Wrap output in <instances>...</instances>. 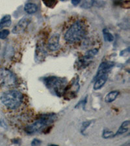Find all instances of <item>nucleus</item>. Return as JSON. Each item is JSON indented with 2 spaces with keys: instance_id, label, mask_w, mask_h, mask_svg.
<instances>
[{
  "instance_id": "20e7f679",
  "label": "nucleus",
  "mask_w": 130,
  "mask_h": 146,
  "mask_svg": "<svg viewBox=\"0 0 130 146\" xmlns=\"http://www.w3.org/2000/svg\"><path fill=\"white\" fill-rule=\"evenodd\" d=\"M18 80L16 75L7 68L0 69V88L10 90L17 86Z\"/></svg>"
},
{
  "instance_id": "aec40b11",
  "label": "nucleus",
  "mask_w": 130,
  "mask_h": 146,
  "mask_svg": "<svg viewBox=\"0 0 130 146\" xmlns=\"http://www.w3.org/2000/svg\"><path fill=\"white\" fill-rule=\"evenodd\" d=\"M42 143V142L40 140H39V139H34L32 141V142H31V145H33V146H35V145H41Z\"/></svg>"
},
{
  "instance_id": "f8f14e48",
  "label": "nucleus",
  "mask_w": 130,
  "mask_h": 146,
  "mask_svg": "<svg viewBox=\"0 0 130 146\" xmlns=\"http://www.w3.org/2000/svg\"><path fill=\"white\" fill-rule=\"evenodd\" d=\"M37 6L36 4L33 3H28L25 4L24 7V11L29 15H32L37 11Z\"/></svg>"
},
{
  "instance_id": "7ed1b4c3",
  "label": "nucleus",
  "mask_w": 130,
  "mask_h": 146,
  "mask_svg": "<svg viewBox=\"0 0 130 146\" xmlns=\"http://www.w3.org/2000/svg\"><path fill=\"white\" fill-rule=\"evenodd\" d=\"M57 116L53 113L35 115L34 118L29 123L23 127V131L27 135H33L40 132L55 122Z\"/></svg>"
},
{
  "instance_id": "4468645a",
  "label": "nucleus",
  "mask_w": 130,
  "mask_h": 146,
  "mask_svg": "<svg viewBox=\"0 0 130 146\" xmlns=\"http://www.w3.org/2000/svg\"><path fill=\"white\" fill-rule=\"evenodd\" d=\"M103 33L104 38H105L106 41L109 42L113 41V40H114V36H113V35L107 29H104L103 30Z\"/></svg>"
},
{
  "instance_id": "1a4fd4ad",
  "label": "nucleus",
  "mask_w": 130,
  "mask_h": 146,
  "mask_svg": "<svg viewBox=\"0 0 130 146\" xmlns=\"http://www.w3.org/2000/svg\"><path fill=\"white\" fill-rule=\"evenodd\" d=\"M107 78H108V75L103 74L98 77L97 78L94 79L95 80V82H94V86H93L94 90H98L102 88V87L105 85V82H107Z\"/></svg>"
},
{
  "instance_id": "0eeeda50",
  "label": "nucleus",
  "mask_w": 130,
  "mask_h": 146,
  "mask_svg": "<svg viewBox=\"0 0 130 146\" xmlns=\"http://www.w3.org/2000/svg\"><path fill=\"white\" fill-rule=\"evenodd\" d=\"M31 20L28 18H23L19 21L17 24L14 27L13 33L14 34H20L23 33L29 24Z\"/></svg>"
},
{
  "instance_id": "dca6fc26",
  "label": "nucleus",
  "mask_w": 130,
  "mask_h": 146,
  "mask_svg": "<svg viewBox=\"0 0 130 146\" xmlns=\"http://www.w3.org/2000/svg\"><path fill=\"white\" fill-rule=\"evenodd\" d=\"M44 4L49 8H53L57 4V0H42Z\"/></svg>"
},
{
  "instance_id": "2eb2a0df",
  "label": "nucleus",
  "mask_w": 130,
  "mask_h": 146,
  "mask_svg": "<svg viewBox=\"0 0 130 146\" xmlns=\"http://www.w3.org/2000/svg\"><path fill=\"white\" fill-rule=\"evenodd\" d=\"M94 0H83L81 3V7L85 9H90L94 5Z\"/></svg>"
},
{
  "instance_id": "f03ea898",
  "label": "nucleus",
  "mask_w": 130,
  "mask_h": 146,
  "mask_svg": "<svg viewBox=\"0 0 130 146\" xmlns=\"http://www.w3.org/2000/svg\"><path fill=\"white\" fill-rule=\"evenodd\" d=\"M2 104L11 112L27 107V99L24 94L15 89L7 90L0 96Z\"/></svg>"
},
{
  "instance_id": "39448f33",
  "label": "nucleus",
  "mask_w": 130,
  "mask_h": 146,
  "mask_svg": "<svg viewBox=\"0 0 130 146\" xmlns=\"http://www.w3.org/2000/svg\"><path fill=\"white\" fill-rule=\"evenodd\" d=\"M44 82L47 88L51 90L57 96L62 95L64 89L67 86V81L65 79H61L56 77H48L44 79Z\"/></svg>"
},
{
  "instance_id": "9d476101",
  "label": "nucleus",
  "mask_w": 130,
  "mask_h": 146,
  "mask_svg": "<svg viewBox=\"0 0 130 146\" xmlns=\"http://www.w3.org/2000/svg\"><path fill=\"white\" fill-rule=\"evenodd\" d=\"M129 124L130 122L129 120H126V121L123 122L121 125H120V127L119 128V129L117 130V133L115 134V136L122 135L123 134L127 133V132L129 131Z\"/></svg>"
},
{
  "instance_id": "ddd939ff",
  "label": "nucleus",
  "mask_w": 130,
  "mask_h": 146,
  "mask_svg": "<svg viewBox=\"0 0 130 146\" xmlns=\"http://www.w3.org/2000/svg\"><path fill=\"white\" fill-rule=\"evenodd\" d=\"M11 24V16L10 15L4 16L0 20V29L4 27H8Z\"/></svg>"
},
{
  "instance_id": "f3484780",
  "label": "nucleus",
  "mask_w": 130,
  "mask_h": 146,
  "mask_svg": "<svg viewBox=\"0 0 130 146\" xmlns=\"http://www.w3.org/2000/svg\"><path fill=\"white\" fill-rule=\"evenodd\" d=\"M102 137L105 139L111 138L115 137V134L111 131L108 130V129H104L102 134Z\"/></svg>"
},
{
  "instance_id": "6e6552de",
  "label": "nucleus",
  "mask_w": 130,
  "mask_h": 146,
  "mask_svg": "<svg viewBox=\"0 0 130 146\" xmlns=\"http://www.w3.org/2000/svg\"><path fill=\"white\" fill-rule=\"evenodd\" d=\"M115 63L113 62H101L100 66L98 68V72H97L96 75L94 77V79L97 77L100 76L103 74H107L112 69V68L114 66Z\"/></svg>"
},
{
  "instance_id": "a211bd4d",
  "label": "nucleus",
  "mask_w": 130,
  "mask_h": 146,
  "mask_svg": "<svg viewBox=\"0 0 130 146\" xmlns=\"http://www.w3.org/2000/svg\"><path fill=\"white\" fill-rule=\"evenodd\" d=\"M92 121H85L82 123L81 127V133L82 135H85V131H86V129L89 127L90 126V125L91 124Z\"/></svg>"
},
{
  "instance_id": "423d86ee",
  "label": "nucleus",
  "mask_w": 130,
  "mask_h": 146,
  "mask_svg": "<svg viewBox=\"0 0 130 146\" xmlns=\"http://www.w3.org/2000/svg\"><path fill=\"white\" fill-rule=\"evenodd\" d=\"M61 35L59 33L52 34L46 42V48L51 52H55L61 48Z\"/></svg>"
},
{
  "instance_id": "4be33fe9",
  "label": "nucleus",
  "mask_w": 130,
  "mask_h": 146,
  "mask_svg": "<svg viewBox=\"0 0 130 146\" xmlns=\"http://www.w3.org/2000/svg\"><path fill=\"white\" fill-rule=\"evenodd\" d=\"M61 1H65V0H61Z\"/></svg>"
},
{
  "instance_id": "9b49d317",
  "label": "nucleus",
  "mask_w": 130,
  "mask_h": 146,
  "mask_svg": "<svg viewBox=\"0 0 130 146\" xmlns=\"http://www.w3.org/2000/svg\"><path fill=\"white\" fill-rule=\"evenodd\" d=\"M120 94V92L117 90H113L109 92L105 97V101L107 103H112L114 101Z\"/></svg>"
},
{
  "instance_id": "f257e3e1",
  "label": "nucleus",
  "mask_w": 130,
  "mask_h": 146,
  "mask_svg": "<svg viewBox=\"0 0 130 146\" xmlns=\"http://www.w3.org/2000/svg\"><path fill=\"white\" fill-rule=\"evenodd\" d=\"M91 31L87 20L80 16H74L65 22L60 35L66 47L75 49L80 48Z\"/></svg>"
},
{
  "instance_id": "6ab92c4d",
  "label": "nucleus",
  "mask_w": 130,
  "mask_h": 146,
  "mask_svg": "<svg viewBox=\"0 0 130 146\" xmlns=\"http://www.w3.org/2000/svg\"><path fill=\"white\" fill-rule=\"evenodd\" d=\"M10 34V32L7 29H5L0 31V39H5Z\"/></svg>"
},
{
  "instance_id": "412c9836",
  "label": "nucleus",
  "mask_w": 130,
  "mask_h": 146,
  "mask_svg": "<svg viewBox=\"0 0 130 146\" xmlns=\"http://www.w3.org/2000/svg\"><path fill=\"white\" fill-rule=\"evenodd\" d=\"M80 2H81V0H72V3L74 5H77L80 3Z\"/></svg>"
}]
</instances>
